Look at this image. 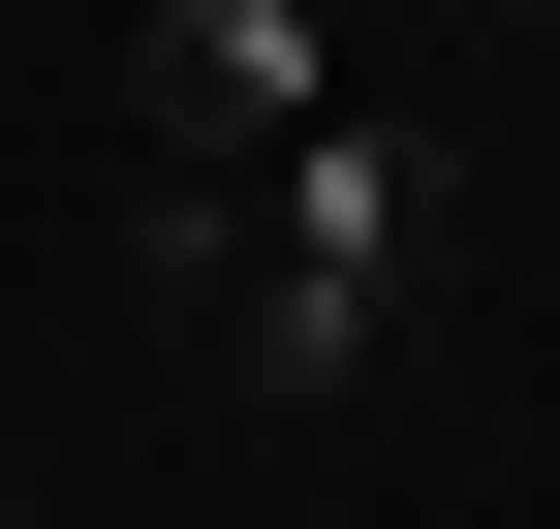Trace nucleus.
<instances>
[{
	"mask_svg": "<svg viewBox=\"0 0 560 529\" xmlns=\"http://www.w3.org/2000/svg\"><path fill=\"white\" fill-rule=\"evenodd\" d=\"M436 219H467L436 125H405V94H312V125L249 156V249H219V311H187V343H219L249 405H342V374L405 343V281H436Z\"/></svg>",
	"mask_w": 560,
	"mask_h": 529,
	"instance_id": "obj_1",
	"label": "nucleus"
},
{
	"mask_svg": "<svg viewBox=\"0 0 560 529\" xmlns=\"http://www.w3.org/2000/svg\"><path fill=\"white\" fill-rule=\"evenodd\" d=\"M342 94V0H125V187H249Z\"/></svg>",
	"mask_w": 560,
	"mask_h": 529,
	"instance_id": "obj_2",
	"label": "nucleus"
},
{
	"mask_svg": "<svg viewBox=\"0 0 560 529\" xmlns=\"http://www.w3.org/2000/svg\"><path fill=\"white\" fill-rule=\"evenodd\" d=\"M0 529H32V468H0Z\"/></svg>",
	"mask_w": 560,
	"mask_h": 529,
	"instance_id": "obj_3",
	"label": "nucleus"
}]
</instances>
